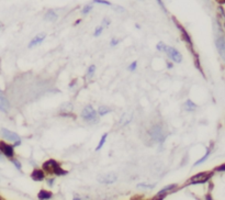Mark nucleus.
Wrapping results in <instances>:
<instances>
[{"instance_id": "obj_19", "label": "nucleus", "mask_w": 225, "mask_h": 200, "mask_svg": "<svg viewBox=\"0 0 225 200\" xmlns=\"http://www.w3.org/2000/svg\"><path fill=\"white\" fill-rule=\"evenodd\" d=\"M107 137H108V133H105L103 135H102V137L100 139V142H99V144H98V146H97V149H96V151H99V150H101V147L105 145V143H106V140H107Z\"/></svg>"}, {"instance_id": "obj_31", "label": "nucleus", "mask_w": 225, "mask_h": 200, "mask_svg": "<svg viewBox=\"0 0 225 200\" xmlns=\"http://www.w3.org/2000/svg\"><path fill=\"white\" fill-rule=\"evenodd\" d=\"M74 200H79V198H75Z\"/></svg>"}, {"instance_id": "obj_18", "label": "nucleus", "mask_w": 225, "mask_h": 200, "mask_svg": "<svg viewBox=\"0 0 225 200\" xmlns=\"http://www.w3.org/2000/svg\"><path fill=\"white\" fill-rule=\"evenodd\" d=\"M210 153H211V147H209V149H208L206 153H205V155H204V156L202 157L201 159H199L198 162H196V163H194V166H198V165H200V164H202V163H204V162H205V159H206V158L209 157Z\"/></svg>"}, {"instance_id": "obj_26", "label": "nucleus", "mask_w": 225, "mask_h": 200, "mask_svg": "<svg viewBox=\"0 0 225 200\" xmlns=\"http://www.w3.org/2000/svg\"><path fill=\"white\" fill-rule=\"evenodd\" d=\"M138 188H148V189H152V188H154V185H146V184H140V185H137Z\"/></svg>"}, {"instance_id": "obj_6", "label": "nucleus", "mask_w": 225, "mask_h": 200, "mask_svg": "<svg viewBox=\"0 0 225 200\" xmlns=\"http://www.w3.org/2000/svg\"><path fill=\"white\" fill-rule=\"evenodd\" d=\"M0 151L2 152V154H5L7 157H13L14 151L12 145H9L5 142H0Z\"/></svg>"}, {"instance_id": "obj_13", "label": "nucleus", "mask_w": 225, "mask_h": 200, "mask_svg": "<svg viewBox=\"0 0 225 200\" xmlns=\"http://www.w3.org/2000/svg\"><path fill=\"white\" fill-rule=\"evenodd\" d=\"M52 171H53L55 175H57V176H62V175H66V174H67V171L62 169V167L58 165V163H56V164L53 166Z\"/></svg>"}, {"instance_id": "obj_30", "label": "nucleus", "mask_w": 225, "mask_h": 200, "mask_svg": "<svg viewBox=\"0 0 225 200\" xmlns=\"http://www.w3.org/2000/svg\"><path fill=\"white\" fill-rule=\"evenodd\" d=\"M224 169H225V165H222V166H220L218 168H215V171H223Z\"/></svg>"}, {"instance_id": "obj_15", "label": "nucleus", "mask_w": 225, "mask_h": 200, "mask_svg": "<svg viewBox=\"0 0 225 200\" xmlns=\"http://www.w3.org/2000/svg\"><path fill=\"white\" fill-rule=\"evenodd\" d=\"M37 197H39V199L40 200L51 199V198H52V193L46 191V190H41V191L39 193V195H37Z\"/></svg>"}, {"instance_id": "obj_8", "label": "nucleus", "mask_w": 225, "mask_h": 200, "mask_svg": "<svg viewBox=\"0 0 225 200\" xmlns=\"http://www.w3.org/2000/svg\"><path fill=\"white\" fill-rule=\"evenodd\" d=\"M215 45H216V49H218V52H220L221 56L224 57L225 56V41H224V37H223L222 35L216 36V39H215Z\"/></svg>"}, {"instance_id": "obj_25", "label": "nucleus", "mask_w": 225, "mask_h": 200, "mask_svg": "<svg viewBox=\"0 0 225 200\" xmlns=\"http://www.w3.org/2000/svg\"><path fill=\"white\" fill-rule=\"evenodd\" d=\"M102 31H103V27H98V28L96 29V31H95V33H93V35L95 36H99L101 33H102Z\"/></svg>"}, {"instance_id": "obj_22", "label": "nucleus", "mask_w": 225, "mask_h": 200, "mask_svg": "<svg viewBox=\"0 0 225 200\" xmlns=\"http://www.w3.org/2000/svg\"><path fill=\"white\" fill-rule=\"evenodd\" d=\"M93 2L100 3V5H106V6H111V2H109L108 0H93Z\"/></svg>"}, {"instance_id": "obj_2", "label": "nucleus", "mask_w": 225, "mask_h": 200, "mask_svg": "<svg viewBox=\"0 0 225 200\" xmlns=\"http://www.w3.org/2000/svg\"><path fill=\"white\" fill-rule=\"evenodd\" d=\"M0 133H1L2 137H3V139H6L7 141L13 142L14 146L20 145V143H21V139H20V136L18 135L17 133H14V132L10 131V130H8V129H1Z\"/></svg>"}, {"instance_id": "obj_9", "label": "nucleus", "mask_w": 225, "mask_h": 200, "mask_svg": "<svg viewBox=\"0 0 225 200\" xmlns=\"http://www.w3.org/2000/svg\"><path fill=\"white\" fill-rule=\"evenodd\" d=\"M44 39H45V34L42 33V34H37L35 37H33L32 39V41L29 43V47L30 49H32V47H34L36 45H39V44H41V43L44 41Z\"/></svg>"}, {"instance_id": "obj_5", "label": "nucleus", "mask_w": 225, "mask_h": 200, "mask_svg": "<svg viewBox=\"0 0 225 200\" xmlns=\"http://www.w3.org/2000/svg\"><path fill=\"white\" fill-rule=\"evenodd\" d=\"M116 175L114 173H109V174H105V175H101L98 177V181L99 183H102V184H106V185H109V184H112L116 180Z\"/></svg>"}, {"instance_id": "obj_28", "label": "nucleus", "mask_w": 225, "mask_h": 200, "mask_svg": "<svg viewBox=\"0 0 225 200\" xmlns=\"http://www.w3.org/2000/svg\"><path fill=\"white\" fill-rule=\"evenodd\" d=\"M12 163L15 165V167H17L19 171H21V164L19 163V161H18V159H12Z\"/></svg>"}, {"instance_id": "obj_21", "label": "nucleus", "mask_w": 225, "mask_h": 200, "mask_svg": "<svg viewBox=\"0 0 225 200\" xmlns=\"http://www.w3.org/2000/svg\"><path fill=\"white\" fill-rule=\"evenodd\" d=\"M180 28V31H181V33H182V35H183V39L186 40V42L188 43V44H190L191 45V40H190V37H189V35H188V33L183 30V28L182 27H179Z\"/></svg>"}, {"instance_id": "obj_3", "label": "nucleus", "mask_w": 225, "mask_h": 200, "mask_svg": "<svg viewBox=\"0 0 225 200\" xmlns=\"http://www.w3.org/2000/svg\"><path fill=\"white\" fill-rule=\"evenodd\" d=\"M164 52L167 54V56H168L172 62H175V63H181L182 56H181V54L179 53V51L176 50L175 47H172V46H166V49H165Z\"/></svg>"}, {"instance_id": "obj_4", "label": "nucleus", "mask_w": 225, "mask_h": 200, "mask_svg": "<svg viewBox=\"0 0 225 200\" xmlns=\"http://www.w3.org/2000/svg\"><path fill=\"white\" fill-rule=\"evenodd\" d=\"M211 176V173H200L190 179L189 183L190 184H203V183H206Z\"/></svg>"}, {"instance_id": "obj_16", "label": "nucleus", "mask_w": 225, "mask_h": 200, "mask_svg": "<svg viewBox=\"0 0 225 200\" xmlns=\"http://www.w3.org/2000/svg\"><path fill=\"white\" fill-rule=\"evenodd\" d=\"M57 162L56 161H54V159H49V161H47V162H45L44 164H43V168L45 169V171H52V168H53V166L56 164Z\"/></svg>"}, {"instance_id": "obj_1", "label": "nucleus", "mask_w": 225, "mask_h": 200, "mask_svg": "<svg viewBox=\"0 0 225 200\" xmlns=\"http://www.w3.org/2000/svg\"><path fill=\"white\" fill-rule=\"evenodd\" d=\"M81 117L85 121L89 122V123H96L98 121V113L91 106H87L83 109Z\"/></svg>"}, {"instance_id": "obj_12", "label": "nucleus", "mask_w": 225, "mask_h": 200, "mask_svg": "<svg viewBox=\"0 0 225 200\" xmlns=\"http://www.w3.org/2000/svg\"><path fill=\"white\" fill-rule=\"evenodd\" d=\"M176 187H177V185H175V184H174V185L167 186V187L162 188V190L157 193V196H156V197H165V196H166V193H168V191H170V190H172V189H175Z\"/></svg>"}, {"instance_id": "obj_10", "label": "nucleus", "mask_w": 225, "mask_h": 200, "mask_svg": "<svg viewBox=\"0 0 225 200\" xmlns=\"http://www.w3.org/2000/svg\"><path fill=\"white\" fill-rule=\"evenodd\" d=\"M31 177H32L33 180H35V181H41V180L44 179L45 176H44L43 171H41V169H34L33 173L31 174Z\"/></svg>"}, {"instance_id": "obj_17", "label": "nucleus", "mask_w": 225, "mask_h": 200, "mask_svg": "<svg viewBox=\"0 0 225 200\" xmlns=\"http://www.w3.org/2000/svg\"><path fill=\"white\" fill-rule=\"evenodd\" d=\"M109 112H111V108L106 107V106H101V107L98 109V111H97V113H98L100 117H103V115H106V114L109 113Z\"/></svg>"}, {"instance_id": "obj_33", "label": "nucleus", "mask_w": 225, "mask_h": 200, "mask_svg": "<svg viewBox=\"0 0 225 200\" xmlns=\"http://www.w3.org/2000/svg\"><path fill=\"white\" fill-rule=\"evenodd\" d=\"M0 27H1V25H0Z\"/></svg>"}, {"instance_id": "obj_32", "label": "nucleus", "mask_w": 225, "mask_h": 200, "mask_svg": "<svg viewBox=\"0 0 225 200\" xmlns=\"http://www.w3.org/2000/svg\"><path fill=\"white\" fill-rule=\"evenodd\" d=\"M0 200H1V198H0Z\"/></svg>"}, {"instance_id": "obj_29", "label": "nucleus", "mask_w": 225, "mask_h": 200, "mask_svg": "<svg viewBox=\"0 0 225 200\" xmlns=\"http://www.w3.org/2000/svg\"><path fill=\"white\" fill-rule=\"evenodd\" d=\"M119 42H120V40H118V39H112V41L110 42V44H111V46H115Z\"/></svg>"}, {"instance_id": "obj_27", "label": "nucleus", "mask_w": 225, "mask_h": 200, "mask_svg": "<svg viewBox=\"0 0 225 200\" xmlns=\"http://www.w3.org/2000/svg\"><path fill=\"white\" fill-rule=\"evenodd\" d=\"M136 66H137V62H133L132 64L128 66V71H135V68H136Z\"/></svg>"}, {"instance_id": "obj_24", "label": "nucleus", "mask_w": 225, "mask_h": 200, "mask_svg": "<svg viewBox=\"0 0 225 200\" xmlns=\"http://www.w3.org/2000/svg\"><path fill=\"white\" fill-rule=\"evenodd\" d=\"M91 10H92V6L91 5H88V6H86V7L83 9V14H88Z\"/></svg>"}, {"instance_id": "obj_14", "label": "nucleus", "mask_w": 225, "mask_h": 200, "mask_svg": "<svg viewBox=\"0 0 225 200\" xmlns=\"http://www.w3.org/2000/svg\"><path fill=\"white\" fill-rule=\"evenodd\" d=\"M183 108L187 110V111H194L196 109H197V105L193 102V101H191V100H187L186 102H184V105H183Z\"/></svg>"}, {"instance_id": "obj_11", "label": "nucleus", "mask_w": 225, "mask_h": 200, "mask_svg": "<svg viewBox=\"0 0 225 200\" xmlns=\"http://www.w3.org/2000/svg\"><path fill=\"white\" fill-rule=\"evenodd\" d=\"M44 19H45L46 21H51V22L56 21V19H57L56 12H55L54 10H49V11H47V12L45 13V17H44Z\"/></svg>"}, {"instance_id": "obj_7", "label": "nucleus", "mask_w": 225, "mask_h": 200, "mask_svg": "<svg viewBox=\"0 0 225 200\" xmlns=\"http://www.w3.org/2000/svg\"><path fill=\"white\" fill-rule=\"evenodd\" d=\"M9 110H10L9 100H8L7 97L3 95L2 90L0 89V111H2V112H8Z\"/></svg>"}, {"instance_id": "obj_23", "label": "nucleus", "mask_w": 225, "mask_h": 200, "mask_svg": "<svg viewBox=\"0 0 225 200\" xmlns=\"http://www.w3.org/2000/svg\"><path fill=\"white\" fill-rule=\"evenodd\" d=\"M166 44L165 43H162V42H159L158 44H157V50L158 51H160V52H164L165 51V49H166Z\"/></svg>"}, {"instance_id": "obj_20", "label": "nucleus", "mask_w": 225, "mask_h": 200, "mask_svg": "<svg viewBox=\"0 0 225 200\" xmlns=\"http://www.w3.org/2000/svg\"><path fill=\"white\" fill-rule=\"evenodd\" d=\"M95 71H96V66H95V65L89 66V68H88V71H87V75H86V77H87V78H91L92 76H93V74H95Z\"/></svg>"}]
</instances>
